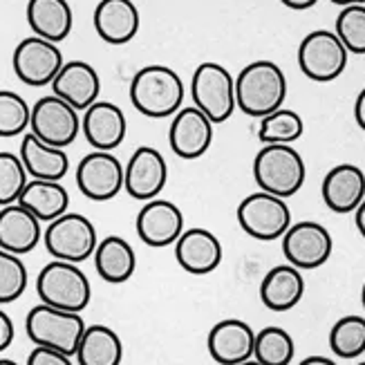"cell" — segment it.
I'll list each match as a JSON object with an SVG mask.
<instances>
[{
	"label": "cell",
	"mask_w": 365,
	"mask_h": 365,
	"mask_svg": "<svg viewBox=\"0 0 365 365\" xmlns=\"http://www.w3.org/2000/svg\"><path fill=\"white\" fill-rule=\"evenodd\" d=\"M27 365H74V363H72V356L68 354L52 350V347L36 345L27 356Z\"/></svg>",
	"instance_id": "8d00e7d4"
},
{
	"label": "cell",
	"mask_w": 365,
	"mask_h": 365,
	"mask_svg": "<svg viewBox=\"0 0 365 365\" xmlns=\"http://www.w3.org/2000/svg\"><path fill=\"white\" fill-rule=\"evenodd\" d=\"M334 31L350 54H365V5H347L336 16Z\"/></svg>",
	"instance_id": "d590c367"
},
{
	"label": "cell",
	"mask_w": 365,
	"mask_h": 365,
	"mask_svg": "<svg viewBox=\"0 0 365 365\" xmlns=\"http://www.w3.org/2000/svg\"><path fill=\"white\" fill-rule=\"evenodd\" d=\"M206 347L215 363L220 365H237L253 359L256 347V331L249 323L240 319H227L213 325L206 339Z\"/></svg>",
	"instance_id": "ac0fdd59"
},
{
	"label": "cell",
	"mask_w": 365,
	"mask_h": 365,
	"mask_svg": "<svg viewBox=\"0 0 365 365\" xmlns=\"http://www.w3.org/2000/svg\"><path fill=\"white\" fill-rule=\"evenodd\" d=\"M287 99V76L274 61H253L235 76V101L247 117L262 119Z\"/></svg>",
	"instance_id": "6da1fadb"
},
{
	"label": "cell",
	"mask_w": 365,
	"mask_h": 365,
	"mask_svg": "<svg viewBox=\"0 0 365 365\" xmlns=\"http://www.w3.org/2000/svg\"><path fill=\"white\" fill-rule=\"evenodd\" d=\"M92 23L108 45H125L137 36L141 21L133 0H101L94 7Z\"/></svg>",
	"instance_id": "7402d4cb"
},
{
	"label": "cell",
	"mask_w": 365,
	"mask_h": 365,
	"mask_svg": "<svg viewBox=\"0 0 365 365\" xmlns=\"http://www.w3.org/2000/svg\"><path fill=\"white\" fill-rule=\"evenodd\" d=\"M350 52L331 29H314L298 45V66L307 78L316 83H329L339 78L345 68Z\"/></svg>",
	"instance_id": "9c48e42d"
},
{
	"label": "cell",
	"mask_w": 365,
	"mask_h": 365,
	"mask_svg": "<svg viewBox=\"0 0 365 365\" xmlns=\"http://www.w3.org/2000/svg\"><path fill=\"white\" fill-rule=\"evenodd\" d=\"M213 121L197 106L180 108L168 128V144L182 160H197L213 144Z\"/></svg>",
	"instance_id": "9a60e30c"
},
{
	"label": "cell",
	"mask_w": 365,
	"mask_h": 365,
	"mask_svg": "<svg viewBox=\"0 0 365 365\" xmlns=\"http://www.w3.org/2000/svg\"><path fill=\"white\" fill-rule=\"evenodd\" d=\"M27 23L36 36L61 43L70 36L74 14L68 0H29Z\"/></svg>",
	"instance_id": "484cf974"
},
{
	"label": "cell",
	"mask_w": 365,
	"mask_h": 365,
	"mask_svg": "<svg viewBox=\"0 0 365 365\" xmlns=\"http://www.w3.org/2000/svg\"><path fill=\"white\" fill-rule=\"evenodd\" d=\"M305 296V280L294 264H278L269 269L260 284V300L272 312H289Z\"/></svg>",
	"instance_id": "cb8c5ba5"
},
{
	"label": "cell",
	"mask_w": 365,
	"mask_h": 365,
	"mask_svg": "<svg viewBox=\"0 0 365 365\" xmlns=\"http://www.w3.org/2000/svg\"><path fill=\"white\" fill-rule=\"evenodd\" d=\"M52 94L74 106L78 113H86L94 101H99L101 94L99 72L86 61L63 63L61 72L52 81Z\"/></svg>",
	"instance_id": "d6986e66"
},
{
	"label": "cell",
	"mask_w": 365,
	"mask_h": 365,
	"mask_svg": "<svg viewBox=\"0 0 365 365\" xmlns=\"http://www.w3.org/2000/svg\"><path fill=\"white\" fill-rule=\"evenodd\" d=\"M354 119L359 123V128L365 130V88L359 92V97L354 101Z\"/></svg>",
	"instance_id": "f35d334b"
},
{
	"label": "cell",
	"mask_w": 365,
	"mask_h": 365,
	"mask_svg": "<svg viewBox=\"0 0 365 365\" xmlns=\"http://www.w3.org/2000/svg\"><path fill=\"white\" fill-rule=\"evenodd\" d=\"M175 258L186 274L206 276L222 262V242L209 229H186L175 242Z\"/></svg>",
	"instance_id": "ffe728a7"
},
{
	"label": "cell",
	"mask_w": 365,
	"mask_h": 365,
	"mask_svg": "<svg viewBox=\"0 0 365 365\" xmlns=\"http://www.w3.org/2000/svg\"><path fill=\"white\" fill-rule=\"evenodd\" d=\"M331 251H334V240L331 233L319 225V222H296L282 235V253L289 264L296 269H319L323 267Z\"/></svg>",
	"instance_id": "4fadbf2b"
},
{
	"label": "cell",
	"mask_w": 365,
	"mask_h": 365,
	"mask_svg": "<svg viewBox=\"0 0 365 365\" xmlns=\"http://www.w3.org/2000/svg\"><path fill=\"white\" fill-rule=\"evenodd\" d=\"M329 3H334L339 7H347V5H365V0H329Z\"/></svg>",
	"instance_id": "7bdbcfd3"
},
{
	"label": "cell",
	"mask_w": 365,
	"mask_h": 365,
	"mask_svg": "<svg viewBox=\"0 0 365 365\" xmlns=\"http://www.w3.org/2000/svg\"><path fill=\"white\" fill-rule=\"evenodd\" d=\"M125 166L110 150H92L76 166V186L92 202H108L123 188Z\"/></svg>",
	"instance_id": "7c38bea8"
},
{
	"label": "cell",
	"mask_w": 365,
	"mask_h": 365,
	"mask_svg": "<svg viewBox=\"0 0 365 365\" xmlns=\"http://www.w3.org/2000/svg\"><path fill=\"white\" fill-rule=\"evenodd\" d=\"M86 327L88 325L81 314L56 309L45 303L31 307L25 319V331L31 343L52 347L68 356L76 354Z\"/></svg>",
	"instance_id": "277c9868"
},
{
	"label": "cell",
	"mask_w": 365,
	"mask_h": 365,
	"mask_svg": "<svg viewBox=\"0 0 365 365\" xmlns=\"http://www.w3.org/2000/svg\"><path fill=\"white\" fill-rule=\"evenodd\" d=\"M43 245L54 260L83 262L97 251V229L81 213H63L43 231Z\"/></svg>",
	"instance_id": "52a82bcc"
},
{
	"label": "cell",
	"mask_w": 365,
	"mask_h": 365,
	"mask_svg": "<svg viewBox=\"0 0 365 365\" xmlns=\"http://www.w3.org/2000/svg\"><path fill=\"white\" fill-rule=\"evenodd\" d=\"M43 222L23 204H7L0 209V249L16 256L34 251L43 237Z\"/></svg>",
	"instance_id": "44dd1931"
},
{
	"label": "cell",
	"mask_w": 365,
	"mask_h": 365,
	"mask_svg": "<svg viewBox=\"0 0 365 365\" xmlns=\"http://www.w3.org/2000/svg\"><path fill=\"white\" fill-rule=\"evenodd\" d=\"M361 303H363V309H365V282H363V289H361Z\"/></svg>",
	"instance_id": "bcb514c9"
},
{
	"label": "cell",
	"mask_w": 365,
	"mask_h": 365,
	"mask_svg": "<svg viewBox=\"0 0 365 365\" xmlns=\"http://www.w3.org/2000/svg\"><path fill=\"white\" fill-rule=\"evenodd\" d=\"M284 7L289 9H296V11H305V9H312L319 0H280Z\"/></svg>",
	"instance_id": "ab89813d"
},
{
	"label": "cell",
	"mask_w": 365,
	"mask_h": 365,
	"mask_svg": "<svg viewBox=\"0 0 365 365\" xmlns=\"http://www.w3.org/2000/svg\"><path fill=\"white\" fill-rule=\"evenodd\" d=\"M305 133V121L296 110L278 108L276 113L260 119L258 139L262 144H294Z\"/></svg>",
	"instance_id": "4dcf8cb0"
},
{
	"label": "cell",
	"mask_w": 365,
	"mask_h": 365,
	"mask_svg": "<svg viewBox=\"0 0 365 365\" xmlns=\"http://www.w3.org/2000/svg\"><path fill=\"white\" fill-rule=\"evenodd\" d=\"M27 211L34 213L41 222H54L63 213H68L70 193L61 182L52 180H29L19 200Z\"/></svg>",
	"instance_id": "83f0119b"
},
{
	"label": "cell",
	"mask_w": 365,
	"mask_h": 365,
	"mask_svg": "<svg viewBox=\"0 0 365 365\" xmlns=\"http://www.w3.org/2000/svg\"><path fill=\"white\" fill-rule=\"evenodd\" d=\"M92 258L94 267H97V274L110 284H121L130 280L137 269L135 249L130 247L128 240H123L119 235L103 237L97 245V251H94Z\"/></svg>",
	"instance_id": "4316f807"
},
{
	"label": "cell",
	"mask_w": 365,
	"mask_h": 365,
	"mask_svg": "<svg viewBox=\"0 0 365 365\" xmlns=\"http://www.w3.org/2000/svg\"><path fill=\"white\" fill-rule=\"evenodd\" d=\"M184 231V213L168 200H148L137 215V235L148 247L162 249L175 245Z\"/></svg>",
	"instance_id": "2e32d148"
},
{
	"label": "cell",
	"mask_w": 365,
	"mask_h": 365,
	"mask_svg": "<svg viewBox=\"0 0 365 365\" xmlns=\"http://www.w3.org/2000/svg\"><path fill=\"white\" fill-rule=\"evenodd\" d=\"M237 225L251 235L253 240L272 242L280 240L292 227V211L287 202L278 195L267 193V190H256L247 195L237 204Z\"/></svg>",
	"instance_id": "ba28073f"
},
{
	"label": "cell",
	"mask_w": 365,
	"mask_h": 365,
	"mask_svg": "<svg viewBox=\"0 0 365 365\" xmlns=\"http://www.w3.org/2000/svg\"><path fill=\"white\" fill-rule=\"evenodd\" d=\"M36 292L41 303L81 314L92 298V287L88 276L74 262L54 260L47 262L36 278Z\"/></svg>",
	"instance_id": "5b68a950"
},
{
	"label": "cell",
	"mask_w": 365,
	"mask_h": 365,
	"mask_svg": "<svg viewBox=\"0 0 365 365\" xmlns=\"http://www.w3.org/2000/svg\"><path fill=\"white\" fill-rule=\"evenodd\" d=\"M307 166L292 144H264L253 160V180L260 190L287 200L305 184Z\"/></svg>",
	"instance_id": "3957f363"
},
{
	"label": "cell",
	"mask_w": 365,
	"mask_h": 365,
	"mask_svg": "<svg viewBox=\"0 0 365 365\" xmlns=\"http://www.w3.org/2000/svg\"><path fill=\"white\" fill-rule=\"evenodd\" d=\"M0 365H19V363L11 361V359H0Z\"/></svg>",
	"instance_id": "f6af8a7d"
},
{
	"label": "cell",
	"mask_w": 365,
	"mask_h": 365,
	"mask_svg": "<svg viewBox=\"0 0 365 365\" xmlns=\"http://www.w3.org/2000/svg\"><path fill=\"white\" fill-rule=\"evenodd\" d=\"M25 289H27L25 262L16 253L0 249V305L19 300L25 294Z\"/></svg>",
	"instance_id": "e575fe53"
},
{
	"label": "cell",
	"mask_w": 365,
	"mask_h": 365,
	"mask_svg": "<svg viewBox=\"0 0 365 365\" xmlns=\"http://www.w3.org/2000/svg\"><path fill=\"white\" fill-rule=\"evenodd\" d=\"M31 108L19 92L0 90V137H19L29 128Z\"/></svg>",
	"instance_id": "836d02e7"
},
{
	"label": "cell",
	"mask_w": 365,
	"mask_h": 365,
	"mask_svg": "<svg viewBox=\"0 0 365 365\" xmlns=\"http://www.w3.org/2000/svg\"><path fill=\"white\" fill-rule=\"evenodd\" d=\"M29 133H34L45 144L66 148L81 133V117L74 106L56 94H47L31 106Z\"/></svg>",
	"instance_id": "30bf717a"
},
{
	"label": "cell",
	"mask_w": 365,
	"mask_h": 365,
	"mask_svg": "<svg viewBox=\"0 0 365 365\" xmlns=\"http://www.w3.org/2000/svg\"><path fill=\"white\" fill-rule=\"evenodd\" d=\"M81 133L94 150L113 153L128 133L123 110L113 101H94L81 117Z\"/></svg>",
	"instance_id": "e0dca14e"
},
{
	"label": "cell",
	"mask_w": 365,
	"mask_h": 365,
	"mask_svg": "<svg viewBox=\"0 0 365 365\" xmlns=\"http://www.w3.org/2000/svg\"><path fill=\"white\" fill-rule=\"evenodd\" d=\"M29 182L21 155L0 150V206L16 204Z\"/></svg>",
	"instance_id": "d6a6232c"
},
{
	"label": "cell",
	"mask_w": 365,
	"mask_h": 365,
	"mask_svg": "<svg viewBox=\"0 0 365 365\" xmlns=\"http://www.w3.org/2000/svg\"><path fill=\"white\" fill-rule=\"evenodd\" d=\"M190 97L193 106H197L213 123H225L237 108L235 78L225 66L206 61L195 68L190 78Z\"/></svg>",
	"instance_id": "8992f818"
},
{
	"label": "cell",
	"mask_w": 365,
	"mask_h": 365,
	"mask_svg": "<svg viewBox=\"0 0 365 365\" xmlns=\"http://www.w3.org/2000/svg\"><path fill=\"white\" fill-rule=\"evenodd\" d=\"M321 193L329 211L354 213L365 197V173L354 164H339L325 175Z\"/></svg>",
	"instance_id": "603a6c76"
},
{
	"label": "cell",
	"mask_w": 365,
	"mask_h": 365,
	"mask_svg": "<svg viewBox=\"0 0 365 365\" xmlns=\"http://www.w3.org/2000/svg\"><path fill=\"white\" fill-rule=\"evenodd\" d=\"M329 347L339 359H359L365 352V319L343 316L329 331Z\"/></svg>",
	"instance_id": "1f68e13d"
},
{
	"label": "cell",
	"mask_w": 365,
	"mask_h": 365,
	"mask_svg": "<svg viewBox=\"0 0 365 365\" xmlns=\"http://www.w3.org/2000/svg\"><path fill=\"white\" fill-rule=\"evenodd\" d=\"M63 52L61 47L41 36H27L23 38L14 50L11 66L16 76L21 78L25 86L43 88L56 78V74L63 68Z\"/></svg>",
	"instance_id": "8fae6325"
},
{
	"label": "cell",
	"mask_w": 365,
	"mask_h": 365,
	"mask_svg": "<svg viewBox=\"0 0 365 365\" xmlns=\"http://www.w3.org/2000/svg\"><path fill=\"white\" fill-rule=\"evenodd\" d=\"M184 81L168 66H146L130 81V101L137 113L150 119L173 117L184 103Z\"/></svg>",
	"instance_id": "7a4b0ae2"
},
{
	"label": "cell",
	"mask_w": 365,
	"mask_h": 365,
	"mask_svg": "<svg viewBox=\"0 0 365 365\" xmlns=\"http://www.w3.org/2000/svg\"><path fill=\"white\" fill-rule=\"evenodd\" d=\"M21 160L31 180L61 182L70 170V157L63 148L41 141L34 133H27L21 141Z\"/></svg>",
	"instance_id": "d4e9b609"
},
{
	"label": "cell",
	"mask_w": 365,
	"mask_h": 365,
	"mask_svg": "<svg viewBox=\"0 0 365 365\" xmlns=\"http://www.w3.org/2000/svg\"><path fill=\"white\" fill-rule=\"evenodd\" d=\"M237 365H262V363H258L256 359H249V361H245V363H237Z\"/></svg>",
	"instance_id": "ee69618b"
},
{
	"label": "cell",
	"mask_w": 365,
	"mask_h": 365,
	"mask_svg": "<svg viewBox=\"0 0 365 365\" xmlns=\"http://www.w3.org/2000/svg\"><path fill=\"white\" fill-rule=\"evenodd\" d=\"M14 341V323L9 316L0 309V352H5Z\"/></svg>",
	"instance_id": "74e56055"
},
{
	"label": "cell",
	"mask_w": 365,
	"mask_h": 365,
	"mask_svg": "<svg viewBox=\"0 0 365 365\" xmlns=\"http://www.w3.org/2000/svg\"><path fill=\"white\" fill-rule=\"evenodd\" d=\"M296 354L294 339L287 329L269 325L256 334L253 359L262 365H289Z\"/></svg>",
	"instance_id": "f546056e"
},
{
	"label": "cell",
	"mask_w": 365,
	"mask_h": 365,
	"mask_svg": "<svg viewBox=\"0 0 365 365\" xmlns=\"http://www.w3.org/2000/svg\"><path fill=\"white\" fill-rule=\"evenodd\" d=\"M356 215H354V220H356V229H359V233L365 237V197H363V202H361V206L354 211Z\"/></svg>",
	"instance_id": "b9f144b4"
},
{
	"label": "cell",
	"mask_w": 365,
	"mask_h": 365,
	"mask_svg": "<svg viewBox=\"0 0 365 365\" xmlns=\"http://www.w3.org/2000/svg\"><path fill=\"white\" fill-rule=\"evenodd\" d=\"M168 182V164L164 155L150 148V146H139L128 164H125V178L123 188L128 190V195L139 202L155 200L162 193Z\"/></svg>",
	"instance_id": "5bb4252c"
},
{
	"label": "cell",
	"mask_w": 365,
	"mask_h": 365,
	"mask_svg": "<svg viewBox=\"0 0 365 365\" xmlns=\"http://www.w3.org/2000/svg\"><path fill=\"white\" fill-rule=\"evenodd\" d=\"M74 356L78 365H121L123 343L113 327L90 325L86 327Z\"/></svg>",
	"instance_id": "f1b7e54d"
},
{
	"label": "cell",
	"mask_w": 365,
	"mask_h": 365,
	"mask_svg": "<svg viewBox=\"0 0 365 365\" xmlns=\"http://www.w3.org/2000/svg\"><path fill=\"white\" fill-rule=\"evenodd\" d=\"M298 365H339V363L334 359H327V356H307Z\"/></svg>",
	"instance_id": "60d3db41"
},
{
	"label": "cell",
	"mask_w": 365,
	"mask_h": 365,
	"mask_svg": "<svg viewBox=\"0 0 365 365\" xmlns=\"http://www.w3.org/2000/svg\"><path fill=\"white\" fill-rule=\"evenodd\" d=\"M359 365H365V361H361V363H359Z\"/></svg>",
	"instance_id": "7dc6e473"
}]
</instances>
